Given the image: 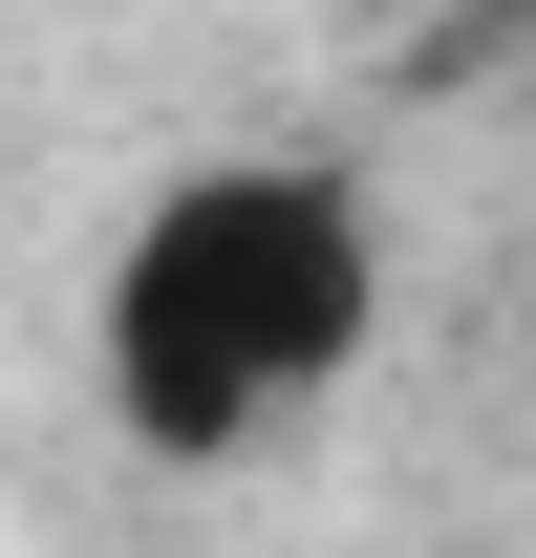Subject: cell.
I'll list each match as a JSON object with an SVG mask.
<instances>
[{"mask_svg":"<svg viewBox=\"0 0 536 558\" xmlns=\"http://www.w3.org/2000/svg\"><path fill=\"white\" fill-rule=\"evenodd\" d=\"M387 365V215L343 150H194L86 258V409L150 473H258Z\"/></svg>","mask_w":536,"mask_h":558,"instance_id":"6da1fadb","label":"cell"}]
</instances>
